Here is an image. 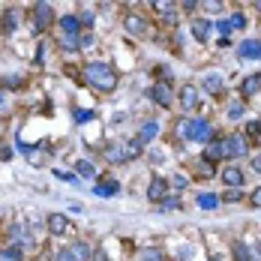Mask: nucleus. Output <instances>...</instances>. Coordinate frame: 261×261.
Listing matches in <instances>:
<instances>
[{
	"label": "nucleus",
	"instance_id": "obj_6",
	"mask_svg": "<svg viewBox=\"0 0 261 261\" xmlns=\"http://www.w3.org/2000/svg\"><path fill=\"white\" fill-rule=\"evenodd\" d=\"M246 150H249V141H246V135H225V159L246 156Z\"/></svg>",
	"mask_w": 261,
	"mask_h": 261
},
{
	"label": "nucleus",
	"instance_id": "obj_41",
	"mask_svg": "<svg viewBox=\"0 0 261 261\" xmlns=\"http://www.w3.org/2000/svg\"><path fill=\"white\" fill-rule=\"evenodd\" d=\"M174 186H177V189H183V186H186V177H180V174H177V177H174Z\"/></svg>",
	"mask_w": 261,
	"mask_h": 261
},
{
	"label": "nucleus",
	"instance_id": "obj_23",
	"mask_svg": "<svg viewBox=\"0 0 261 261\" xmlns=\"http://www.w3.org/2000/svg\"><path fill=\"white\" fill-rule=\"evenodd\" d=\"M138 261H165V252L156 249V246H147V249L138 252Z\"/></svg>",
	"mask_w": 261,
	"mask_h": 261
},
{
	"label": "nucleus",
	"instance_id": "obj_38",
	"mask_svg": "<svg viewBox=\"0 0 261 261\" xmlns=\"http://www.w3.org/2000/svg\"><path fill=\"white\" fill-rule=\"evenodd\" d=\"M249 204H252V207H261V186L252 192V195H249Z\"/></svg>",
	"mask_w": 261,
	"mask_h": 261
},
{
	"label": "nucleus",
	"instance_id": "obj_24",
	"mask_svg": "<svg viewBox=\"0 0 261 261\" xmlns=\"http://www.w3.org/2000/svg\"><path fill=\"white\" fill-rule=\"evenodd\" d=\"M75 171H79V177H93V174H96V168H93L90 159H79V162H75Z\"/></svg>",
	"mask_w": 261,
	"mask_h": 261
},
{
	"label": "nucleus",
	"instance_id": "obj_13",
	"mask_svg": "<svg viewBox=\"0 0 261 261\" xmlns=\"http://www.w3.org/2000/svg\"><path fill=\"white\" fill-rule=\"evenodd\" d=\"M240 93H243L246 99L258 96V93H261V72H255V75H246V79H243V84H240Z\"/></svg>",
	"mask_w": 261,
	"mask_h": 261
},
{
	"label": "nucleus",
	"instance_id": "obj_26",
	"mask_svg": "<svg viewBox=\"0 0 261 261\" xmlns=\"http://www.w3.org/2000/svg\"><path fill=\"white\" fill-rule=\"evenodd\" d=\"M243 114H246V105L243 102H231L228 105V120H240Z\"/></svg>",
	"mask_w": 261,
	"mask_h": 261
},
{
	"label": "nucleus",
	"instance_id": "obj_40",
	"mask_svg": "<svg viewBox=\"0 0 261 261\" xmlns=\"http://www.w3.org/2000/svg\"><path fill=\"white\" fill-rule=\"evenodd\" d=\"M57 177H60V180H69V183H75V180H79L75 174H66V171H57Z\"/></svg>",
	"mask_w": 261,
	"mask_h": 261
},
{
	"label": "nucleus",
	"instance_id": "obj_16",
	"mask_svg": "<svg viewBox=\"0 0 261 261\" xmlns=\"http://www.w3.org/2000/svg\"><path fill=\"white\" fill-rule=\"evenodd\" d=\"M237 54H240L243 60H255V57H261V42L246 39V42H240V45H237Z\"/></svg>",
	"mask_w": 261,
	"mask_h": 261
},
{
	"label": "nucleus",
	"instance_id": "obj_14",
	"mask_svg": "<svg viewBox=\"0 0 261 261\" xmlns=\"http://www.w3.org/2000/svg\"><path fill=\"white\" fill-rule=\"evenodd\" d=\"M180 102L186 111H192V108H198V102H201V96H198V87H192V84H186L180 90Z\"/></svg>",
	"mask_w": 261,
	"mask_h": 261
},
{
	"label": "nucleus",
	"instance_id": "obj_11",
	"mask_svg": "<svg viewBox=\"0 0 261 261\" xmlns=\"http://www.w3.org/2000/svg\"><path fill=\"white\" fill-rule=\"evenodd\" d=\"M225 159V138H213L204 147V162H219Z\"/></svg>",
	"mask_w": 261,
	"mask_h": 261
},
{
	"label": "nucleus",
	"instance_id": "obj_33",
	"mask_svg": "<svg viewBox=\"0 0 261 261\" xmlns=\"http://www.w3.org/2000/svg\"><path fill=\"white\" fill-rule=\"evenodd\" d=\"M246 135H249V138H258V135H261V123H258V120L246 123Z\"/></svg>",
	"mask_w": 261,
	"mask_h": 261
},
{
	"label": "nucleus",
	"instance_id": "obj_36",
	"mask_svg": "<svg viewBox=\"0 0 261 261\" xmlns=\"http://www.w3.org/2000/svg\"><path fill=\"white\" fill-rule=\"evenodd\" d=\"M216 30H219L222 36H225V33H231V27H228V18H219V21H216Z\"/></svg>",
	"mask_w": 261,
	"mask_h": 261
},
{
	"label": "nucleus",
	"instance_id": "obj_37",
	"mask_svg": "<svg viewBox=\"0 0 261 261\" xmlns=\"http://www.w3.org/2000/svg\"><path fill=\"white\" fill-rule=\"evenodd\" d=\"M177 207H180L177 198H165V201H162V210H177Z\"/></svg>",
	"mask_w": 261,
	"mask_h": 261
},
{
	"label": "nucleus",
	"instance_id": "obj_2",
	"mask_svg": "<svg viewBox=\"0 0 261 261\" xmlns=\"http://www.w3.org/2000/svg\"><path fill=\"white\" fill-rule=\"evenodd\" d=\"M141 156V141L138 138H123V141H111L105 147V159L111 165H123V162H132V159Z\"/></svg>",
	"mask_w": 261,
	"mask_h": 261
},
{
	"label": "nucleus",
	"instance_id": "obj_18",
	"mask_svg": "<svg viewBox=\"0 0 261 261\" xmlns=\"http://www.w3.org/2000/svg\"><path fill=\"white\" fill-rule=\"evenodd\" d=\"M117 189H120V186H117V180H111V177H102V180L93 186V192H96L99 198H111V195H117Z\"/></svg>",
	"mask_w": 261,
	"mask_h": 261
},
{
	"label": "nucleus",
	"instance_id": "obj_3",
	"mask_svg": "<svg viewBox=\"0 0 261 261\" xmlns=\"http://www.w3.org/2000/svg\"><path fill=\"white\" fill-rule=\"evenodd\" d=\"M177 132H180L183 141H207L210 135H213V129H210V123L204 117H186L177 126Z\"/></svg>",
	"mask_w": 261,
	"mask_h": 261
},
{
	"label": "nucleus",
	"instance_id": "obj_22",
	"mask_svg": "<svg viewBox=\"0 0 261 261\" xmlns=\"http://www.w3.org/2000/svg\"><path fill=\"white\" fill-rule=\"evenodd\" d=\"M123 24H126V30H129L132 36H141V33L147 30V27H144V21H141L138 15H126V21H123Z\"/></svg>",
	"mask_w": 261,
	"mask_h": 261
},
{
	"label": "nucleus",
	"instance_id": "obj_43",
	"mask_svg": "<svg viewBox=\"0 0 261 261\" xmlns=\"http://www.w3.org/2000/svg\"><path fill=\"white\" fill-rule=\"evenodd\" d=\"M96 261H108V255H105L102 249H96Z\"/></svg>",
	"mask_w": 261,
	"mask_h": 261
},
{
	"label": "nucleus",
	"instance_id": "obj_42",
	"mask_svg": "<svg viewBox=\"0 0 261 261\" xmlns=\"http://www.w3.org/2000/svg\"><path fill=\"white\" fill-rule=\"evenodd\" d=\"M252 168H255V171L261 174V156H255V159H252Z\"/></svg>",
	"mask_w": 261,
	"mask_h": 261
},
{
	"label": "nucleus",
	"instance_id": "obj_34",
	"mask_svg": "<svg viewBox=\"0 0 261 261\" xmlns=\"http://www.w3.org/2000/svg\"><path fill=\"white\" fill-rule=\"evenodd\" d=\"M79 42H81V48H90V45H93V33H90V30H84V33L79 36Z\"/></svg>",
	"mask_w": 261,
	"mask_h": 261
},
{
	"label": "nucleus",
	"instance_id": "obj_44",
	"mask_svg": "<svg viewBox=\"0 0 261 261\" xmlns=\"http://www.w3.org/2000/svg\"><path fill=\"white\" fill-rule=\"evenodd\" d=\"M210 261H225V258H219V255H213V258H210Z\"/></svg>",
	"mask_w": 261,
	"mask_h": 261
},
{
	"label": "nucleus",
	"instance_id": "obj_25",
	"mask_svg": "<svg viewBox=\"0 0 261 261\" xmlns=\"http://www.w3.org/2000/svg\"><path fill=\"white\" fill-rule=\"evenodd\" d=\"M174 9H177V6H174V3H168V0H165V3H153V12H159V15H168L171 21H174Z\"/></svg>",
	"mask_w": 261,
	"mask_h": 261
},
{
	"label": "nucleus",
	"instance_id": "obj_19",
	"mask_svg": "<svg viewBox=\"0 0 261 261\" xmlns=\"http://www.w3.org/2000/svg\"><path fill=\"white\" fill-rule=\"evenodd\" d=\"M222 180L228 183V189H240V186H243V171H240L237 165H228V168L222 171Z\"/></svg>",
	"mask_w": 261,
	"mask_h": 261
},
{
	"label": "nucleus",
	"instance_id": "obj_10",
	"mask_svg": "<svg viewBox=\"0 0 261 261\" xmlns=\"http://www.w3.org/2000/svg\"><path fill=\"white\" fill-rule=\"evenodd\" d=\"M234 261H261V252L255 246H249V243H243V240H237L234 243Z\"/></svg>",
	"mask_w": 261,
	"mask_h": 261
},
{
	"label": "nucleus",
	"instance_id": "obj_8",
	"mask_svg": "<svg viewBox=\"0 0 261 261\" xmlns=\"http://www.w3.org/2000/svg\"><path fill=\"white\" fill-rule=\"evenodd\" d=\"M168 189H171V183L165 180V177H153V180H150V189H147V198H150V201H159V204H162V201H165V198H168Z\"/></svg>",
	"mask_w": 261,
	"mask_h": 261
},
{
	"label": "nucleus",
	"instance_id": "obj_35",
	"mask_svg": "<svg viewBox=\"0 0 261 261\" xmlns=\"http://www.w3.org/2000/svg\"><path fill=\"white\" fill-rule=\"evenodd\" d=\"M240 198H243L240 189H228V192H225V201H228V204H234V201H240Z\"/></svg>",
	"mask_w": 261,
	"mask_h": 261
},
{
	"label": "nucleus",
	"instance_id": "obj_32",
	"mask_svg": "<svg viewBox=\"0 0 261 261\" xmlns=\"http://www.w3.org/2000/svg\"><path fill=\"white\" fill-rule=\"evenodd\" d=\"M81 27H84V30H90V27H93V15H90V9H81Z\"/></svg>",
	"mask_w": 261,
	"mask_h": 261
},
{
	"label": "nucleus",
	"instance_id": "obj_20",
	"mask_svg": "<svg viewBox=\"0 0 261 261\" xmlns=\"http://www.w3.org/2000/svg\"><path fill=\"white\" fill-rule=\"evenodd\" d=\"M159 132V123L156 120H147V123H141V129H138V141L144 144V141H153Z\"/></svg>",
	"mask_w": 261,
	"mask_h": 261
},
{
	"label": "nucleus",
	"instance_id": "obj_30",
	"mask_svg": "<svg viewBox=\"0 0 261 261\" xmlns=\"http://www.w3.org/2000/svg\"><path fill=\"white\" fill-rule=\"evenodd\" d=\"M228 27H231V30H243V27H246V18H243L240 12H237V15H228Z\"/></svg>",
	"mask_w": 261,
	"mask_h": 261
},
{
	"label": "nucleus",
	"instance_id": "obj_9",
	"mask_svg": "<svg viewBox=\"0 0 261 261\" xmlns=\"http://www.w3.org/2000/svg\"><path fill=\"white\" fill-rule=\"evenodd\" d=\"M48 231L54 237H63L72 231V225H69V219L63 216V213H48Z\"/></svg>",
	"mask_w": 261,
	"mask_h": 261
},
{
	"label": "nucleus",
	"instance_id": "obj_4",
	"mask_svg": "<svg viewBox=\"0 0 261 261\" xmlns=\"http://www.w3.org/2000/svg\"><path fill=\"white\" fill-rule=\"evenodd\" d=\"M30 21H33V30L36 33H42V30H48L54 24V6L51 3H33V9H30Z\"/></svg>",
	"mask_w": 261,
	"mask_h": 261
},
{
	"label": "nucleus",
	"instance_id": "obj_27",
	"mask_svg": "<svg viewBox=\"0 0 261 261\" xmlns=\"http://www.w3.org/2000/svg\"><path fill=\"white\" fill-rule=\"evenodd\" d=\"M72 114H75V123H87V120H93V117H96V114H93V111H87V108H75Z\"/></svg>",
	"mask_w": 261,
	"mask_h": 261
},
{
	"label": "nucleus",
	"instance_id": "obj_7",
	"mask_svg": "<svg viewBox=\"0 0 261 261\" xmlns=\"http://www.w3.org/2000/svg\"><path fill=\"white\" fill-rule=\"evenodd\" d=\"M147 93H150V99H153L156 105H162V108H168V105L174 102V93H171V84H168V81H159V84H153Z\"/></svg>",
	"mask_w": 261,
	"mask_h": 261
},
{
	"label": "nucleus",
	"instance_id": "obj_1",
	"mask_svg": "<svg viewBox=\"0 0 261 261\" xmlns=\"http://www.w3.org/2000/svg\"><path fill=\"white\" fill-rule=\"evenodd\" d=\"M84 81H87L90 87L102 90V93H111V90L117 87V69H114V66H108V63L93 60V63H87V66H84Z\"/></svg>",
	"mask_w": 261,
	"mask_h": 261
},
{
	"label": "nucleus",
	"instance_id": "obj_17",
	"mask_svg": "<svg viewBox=\"0 0 261 261\" xmlns=\"http://www.w3.org/2000/svg\"><path fill=\"white\" fill-rule=\"evenodd\" d=\"M192 36H195V39H198V42H207L210 39V27H213V21H207V18H195V21H192Z\"/></svg>",
	"mask_w": 261,
	"mask_h": 261
},
{
	"label": "nucleus",
	"instance_id": "obj_12",
	"mask_svg": "<svg viewBox=\"0 0 261 261\" xmlns=\"http://www.w3.org/2000/svg\"><path fill=\"white\" fill-rule=\"evenodd\" d=\"M57 24H60V30H63V36H81V33H84L79 15H63Z\"/></svg>",
	"mask_w": 261,
	"mask_h": 261
},
{
	"label": "nucleus",
	"instance_id": "obj_15",
	"mask_svg": "<svg viewBox=\"0 0 261 261\" xmlns=\"http://www.w3.org/2000/svg\"><path fill=\"white\" fill-rule=\"evenodd\" d=\"M201 87H204V93L219 96V93H222V87H225V81H222V75H216V72H207L204 81H201Z\"/></svg>",
	"mask_w": 261,
	"mask_h": 261
},
{
	"label": "nucleus",
	"instance_id": "obj_39",
	"mask_svg": "<svg viewBox=\"0 0 261 261\" xmlns=\"http://www.w3.org/2000/svg\"><path fill=\"white\" fill-rule=\"evenodd\" d=\"M201 9H207V12H219L222 9V3H198Z\"/></svg>",
	"mask_w": 261,
	"mask_h": 261
},
{
	"label": "nucleus",
	"instance_id": "obj_21",
	"mask_svg": "<svg viewBox=\"0 0 261 261\" xmlns=\"http://www.w3.org/2000/svg\"><path fill=\"white\" fill-rule=\"evenodd\" d=\"M0 261H24V249L15 246V243L12 246H3L0 249Z\"/></svg>",
	"mask_w": 261,
	"mask_h": 261
},
{
	"label": "nucleus",
	"instance_id": "obj_28",
	"mask_svg": "<svg viewBox=\"0 0 261 261\" xmlns=\"http://www.w3.org/2000/svg\"><path fill=\"white\" fill-rule=\"evenodd\" d=\"M216 204H219V198H216V195H198V207L210 210V207H216Z\"/></svg>",
	"mask_w": 261,
	"mask_h": 261
},
{
	"label": "nucleus",
	"instance_id": "obj_5",
	"mask_svg": "<svg viewBox=\"0 0 261 261\" xmlns=\"http://www.w3.org/2000/svg\"><path fill=\"white\" fill-rule=\"evenodd\" d=\"M93 258V252H90V246L87 243H69V246H63L60 252H57V261H90Z\"/></svg>",
	"mask_w": 261,
	"mask_h": 261
},
{
	"label": "nucleus",
	"instance_id": "obj_29",
	"mask_svg": "<svg viewBox=\"0 0 261 261\" xmlns=\"http://www.w3.org/2000/svg\"><path fill=\"white\" fill-rule=\"evenodd\" d=\"M15 18H18V15H15V9H6V15H3V30H6V33L15 27Z\"/></svg>",
	"mask_w": 261,
	"mask_h": 261
},
{
	"label": "nucleus",
	"instance_id": "obj_31",
	"mask_svg": "<svg viewBox=\"0 0 261 261\" xmlns=\"http://www.w3.org/2000/svg\"><path fill=\"white\" fill-rule=\"evenodd\" d=\"M63 48H66V51H79L81 48L79 36H63Z\"/></svg>",
	"mask_w": 261,
	"mask_h": 261
},
{
	"label": "nucleus",
	"instance_id": "obj_45",
	"mask_svg": "<svg viewBox=\"0 0 261 261\" xmlns=\"http://www.w3.org/2000/svg\"><path fill=\"white\" fill-rule=\"evenodd\" d=\"M0 102H3V90H0Z\"/></svg>",
	"mask_w": 261,
	"mask_h": 261
}]
</instances>
